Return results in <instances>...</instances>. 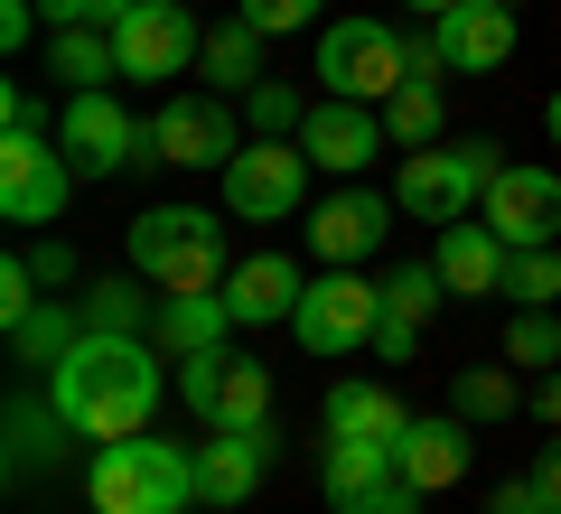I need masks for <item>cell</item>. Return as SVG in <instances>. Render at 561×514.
Here are the masks:
<instances>
[{"mask_svg":"<svg viewBox=\"0 0 561 514\" xmlns=\"http://www.w3.org/2000/svg\"><path fill=\"white\" fill-rule=\"evenodd\" d=\"M169 375L179 365H160V346L150 336H103V328H84L76 346L57 356V375H47V402L66 412V431L76 439H131V431H150V412L169 402Z\"/></svg>","mask_w":561,"mask_h":514,"instance_id":"cell-1","label":"cell"},{"mask_svg":"<svg viewBox=\"0 0 561 514\" xmlns=\"http://www.w3.org/2000/svg\"><path fill=\"white\" fill-rule=\"evenodd\" d=\"M84 505L94 514H187L197 505V449H179L160 431L103 439L84 458Z\"/></svg>","mask_w":561,"mask_h":514,"instance_id":"cell-2","label":"cell"},{"mask_svg":"<svg viewBox=\"0 0 561 514\" xmlns=\"http://www.w3.org/2000/svg\"><path fill=\"white\" fill-rule=\"evenodd\" d=\"M131 272L150 281L160 299H187V290H225L234 253H225V216L206 206H150L131 225Z\"/></svg>","mask_w":561,"mask_h":514,"instance_id":"cell-3","label":"cell"},{"mask_svg":"<svg viewBox=\"0 0 561 514\" xmlns=\"http://www.w3.org/2000/svg\"><path fill=\"white\" fill-rule=\"evenodd\" d=\"M496 169H505V159L486 150V140H431V150H402L393 206L412 225H459V216H478V197H486Z\"/></svg>","mask_w":561,"mask_h":514,"instance_id":"cell-4","label":"cell"},{"mask_svg":"<svg viewBox=\"0 0 561 514\" xmlns=\"http://www.w3.org/2000/svg\"><path fill=\"white\" fill-rule=\"evenodd\" d=\"M402 76H412V38H402L393 20H328L319 28V94L393 103Z\"/></svg>","mask_w":561,"mask_h":514,"instance_id":"cell-5","label":"cell"},{"mask_svg":"<svg viewBox=\"0 0 561 514\" xmlns=\"http://www.w3.org/2000/svg\"><path fill=\"white\" fill-rule=\"evenodd\" d=\"M309 169H319V159H309L300 140H262L253 132L216 169V179H225V216H234V225H290L309 206Z\"/></svg>","mask_w":561,"mask_h":514,"instance_id":"cell-6","label":"cell"},{"mask_svg":"<svg viewBox=\"0 0 561 514\" xmlns=\"http://www.w3.org/2000/svg\"><path fill=\"white\" fill-rule=\"evenodd\" d=\"M76 159L57 150V132H0V216L28 225V235H47V225H66V197H76Z\"/></svg>","mask_w":561,"mask_h":514,"instance_id":"cell-7","label":"cell"},{"mask_svg":"<svg viewBox=\"0 0 561 514\" xmlns=\"http://www.w3.org/2000/svg\"><path fill=\"white\" fill-rule=\"evenodd\" d=\"M57 150L76 159V179H122L150 159V122H131V103L103 84V94H66L57 113Z\"/></svg>","mask_w":561,"mask_h":514,"instance_id":"cell-8","label":"cell"},{"mask_svg":"<svg viewBox=\"0 0 561 514\" xmlns=\"http://www.w3.org/2000/svg\"><path fill=\"white\" fill-rule=\"evenodd\" d=\"M243 150V113L234 94H169L160 113H150V159L160 169H225V159Z\"/></svg>","mask_w":561,"mask_h":514,"instance_id":"cell-9","label":"cell"},{"mask_svg":"<svg viewBox=\"0 0 561 514\" xmlns=\"http://www.w3.org/2000/svg\"><path fill=\"white\" fill-rule=\"evenodd\" d=\"M113 47H122V76L131 84H169V76H197L206 28L187 20V0H131L113 20Z\"/></svg>","mask_w":561,"mask_h":514,"instance_id":"cell-10","label":"cell"},{"mask_svg":"<svg viewBox=\"0 0 561 514\" xmlns=\"http://www.w3.org/2000/svg\"><path fill=\"white\" fill-rule=\"evenodd\" d=\"M375 328H383V281H365V272L309 281L300 318H290V336L309 356H356V346H375Z\"/></svg>","mask_w":561,"mask_h":514,"instance_id":"cell-11","label":"cell"},{"mask_svg":"<svg viewBox=\"0 0 561 514\" xmlns=\"http://www.w3.org/2000/svg\"><path fill=\"white\" fill-rule=\"evenodd\" d=\"M319 487H328V514H421L431 505V495L402 487L393 449H375V439H328Z\"/></svg>","mask_w":561,"mask_h":514,"instance_id":"cell-12","label":"cell"},{"mask_svg":"<svg viewBox=\"0 0 561 514\" xmlns=\"http://www.w3.org/2000/svg\"><path fill=\"white\" fill-rule=\"evenodd\" d=\"M300 150L319 159L328 179H365L383 150H393V122H383V103H346V94H319L300 122Z\"/></svg>","mask_w":561,"mask_h":514,"instance_id":"cell-13","label":"cell"},{"mask_svg":"<svg viewBox=\"0 0 561 514\" xmlns=\"http://www.w3.org/2000/svg\"><path fill=\"white\" fill-rule=\"evenodd\" d=\"M393 216L402 206L383 197V187H365V179H346L328 206H309V253L328 262V272H356V262H375L383 253V235H393Z\"/></svg>","mask_w":561,"mask_h":514,"instance_id":"cell-14","label":"cell"},{"mask_svg":"<svg viewBox=\"0 0 561 514\" xmlns=\"http://www.w3.org/2000/svg\"><path fill=\"white\" fill-rule=\"evenodd\" d=\"M478 216L496 225L505 253H534V243H561V169H496L478 197Z\"/></svg>","mask_w":561,"mask_h":514,"instance_id":"cell-15","label":"cell"},{"mask_svg":"<svg viewBox=\"0 0 561 514\" xmlns=\"http://www.w3.org/2000/svg\"><path fill=\"white\" fill-rule=\"evenodd\" d=\"M468 458H478V421H459V412H412V431L393 439V468H402V487H412V495L459 487Z\"/></svg>","mask_w":561,"mask_h":514,"instance_id":"cell-16","label":"cell"},{"mask_svg":"<svg viewBox=\"0 0 561 514\" xmlns=\"http://www.w3.org/2000/svg\"><path fill=\"white\" fill-rule=\"evenodd\" d=\"M280 458V431L262 421V431H206L197 449V505H253L262 477H272Z\"/></svg>","mask_w":561,"mask_h":514,"instance_id":"cell-17","label":"cell"},{"mask_svg":"<svg viewBox=\"0 0 561 514\" xmlns=\"http://www.w3.org/2000/svg\"><path fill=\"white\" fill-rule=\"evenodd\" d=\"M431 47L449 76H496L515 57V0H459L449 20H431Z\"/></svg>","mask_w":561,"mask_h":514,"instance_id":"cell-18","label":"cell"},{"mask_svg":"<svg viewBox=\"0 0 561 514\" xmlns=\"http://www.w3.org/2000/svg\"><path fill=\"white\" fill-rule=\"evenodd\" d=\"M309 281L290 253H243L234 272H225V309H234V328H280V318H300Z\"/></svg>","mask_w":561,"mask_h":514,"instance_id":"cell-19","label":"cell"},{"mask_svg":"<svg viewBox=\"0 0 561 514\" xmlns=\"http://www.w3.org/2000/svg\"><path fill=\"white\" fill-rule=\"evenodd\" d=\"M431 272L449 281V299H496V290H505V243H496V225H486V216L440 225V235H431Z\"/></svg>","mask_w":561,"mask_h":514,"instance_id":"cell-20","label":"cell"},{"mask_svg":"<svg viewBox=\"0 0 561 514\" xmlns=\"http://www.w3.org/2000/svg\"><path fill=\"white\" fill-rule=\"evenodd\" d=\"M440 299H449V281L431 272V262H402V272L383 281V328H375V356H383V365H412V356H421V328L440 318Z\"/></svg>","mask_w":561,"mask_h":514,"instance_id":"cell-21","label":"cell"},{"mask_svg":"<svg viewBox=\"0 0 561 514\" xmlns=\"http://www.w3.org/2000/svg\"><path fill=\"white\" fill-rule=\"evenodd\" d=\"M402 431H412V412H402V393H383V384L346 375L337 393H328V439H375V449H393Z\"/></svg>","mask_w":561,"mask_h":514,"instance_id":"cell-22","label":"cell"},{"mask_svg":"<svg viewBox=\"0 0 561 514\" xmlns=\"http://www.w3.org/2000/svg\"><path fill=\"white\" fill-rule=\"evenodd\" d=\"M84 336V299H38V309L10 328V365L20 375H57V356Z\"/></svg>","mask_w":561,"mask_h":514,"instance_id":"cell-23","label":"cell"},{"mask_svg":"<svg viewBox=\"0 0 561 514\" xmlns=\"http://www.w3.org/2000/svg\"><path fill=\"white\" fill-rule=\"evenodd\" d=\"M47 76H57L66 94H103V84L122 76L113 28H47Z\"/></svg>","mask_w":561,"mask_h":514,"instance_id":"cell-24","label":"cell"},{"mask_svg":"<svg viewBox=\"0 0 561 514\" xmlns=\"http://www.w3.org/2000/svg\"><path fill=\"white\" fill-rule=\"evenodd\" d=\"M262 28L253 20H216L206 28V47H197V66H206V94H253L262 84Z\"/></svg>","mask_w":561,"mask_h":514,"instance_id":"cell-25","label":"cell"},{"mask_svg":"<svg viewBox=\"0 0 561 514\" xmlns=\"http://www.w3.org/2000/svg\"><path fill=\"white\" fill-rule=\"evenodd\" d=\"M225 336H234V309H225V290L160 299V346H169V356H206V346H225Z\"/></svg>","mask_w":561,"mask_h":514,"instance_id":"cell-26","label":"cell"},{"mask_svg":"<svg viewBox=\"0 0 561 514\" xmlns=\"http://www.w3.org/2000/svg\"><path fill=\"white\" fill-rule=\"evenodd\" d=\"M262 421H272V365L225 356V384H216V412H206V431H262Z\"/></svg>","mask_w":561,"mask_h":514,"instance_id":"cell-27","label":"cell"},{"mask_svg":"<svg viewBox=\"0 0 561 514\" xmlns=\"http://www.w3.org/2000/svg\"><path fill=\"white\" fill-rule=\"evenodd\" d=\"M84 328H103V336H160V299H140L131 272L94 281V290H84Z\"/></svg>","mask_w":561,"mask_h":514,"instance_id":"cell-28","label":"cell"},{"mask_svg":"<svg viewBox=\"0 0 561 514\" xmlns=\"http://www.w3.org/2000/svg\"><path fill=\"white\" fill-rule=\"evenodd\" d=\"M524 402H534V393H524L505 365H468V375L449 384V412H459V421H515Z\"/></svg>","mask_w":561,"mask_h":514,"instance_id":"cell-29","label":"cell"},{"mask_svg":"<svg viewBox=\"0 0 561 514\" xmlns=\"http://www.w3.org/2000/svg\"><path fill=\"white\" fill-rule=\"evenodd\" d=\"M505 365H515V375H552L561 365V318L552 309H515L505 318Z\"/></svg>","mask_w":561,"mask_h":514,"instance_id":"cell-30","label":"cell"},{"mask_svg":"<svg viewBox=\"0 0 561 514\" xmlns=\"http://www.w3.org/2000/svg\"><path fill=\"white\" fill-rule=\"evenodd\" d=\"M243 122H253L262 140H300V122H309V94L290 76H262L253 94H243Z\"/></svg>","mask_w":561,"mask_h":514,"instance_id":"cell-31","label":"cell"},{"mask_svg":"<svg viewBox=\"0 0 561 514\" xmlns=\"http://www.w3.org/2000/svg\"><path fill=\"white\" fill-rule=\"evenodd\" d=\"M515 309H552L561 299V243H534V253H505V290Z\"/></svg>","mask_w":561,"mask_h":514,"instance_id":"cell-32","label":"cell"},{"mask_svg":"<svg viewBox=\"0 0 561 514\" xmlns=\"http://www.w3.org/2000/svg\"><path fill=\"white\" fill-rule=\"evenodd\" d=\"M20 253H28V272H38V290H47V299L76 290V243H66V235H28Z\"/></svg>","mask_w":561,"mask_h":514,"instance_id":"cell-33","label":"cell"},{"mask_svg":"<svg viewBox=\"0 0 561 514\" xmlns=\"http://www.w3.org/2000/svg\"><path fill=\"white\" fill-rule=\"evenodd\" d=\"M328 0H234V20H253L262 38H290V28H319Z\"/></svg>","mask_w":561,"mask_h":514,"instance_id":"cell-34","label":"cell"},{"mask_svg":"<svg viewBox=\"0 0 561 514\" xmlns=\"http://www.w3.org/2000/svg\"><path fill=\"white\" fill-rule=\"evenodd\" d=\"M225 356H234V346H206V356H179V402L187 412H216V384H225Z\"/></svg>","mask_w":561,"mask_h":514,"instance_id":"cell-35","label":"cell"},{"mask_svg":"<svg viewBox=\"0 0 561 514\" xmlns=\"http://www.w3.org/2000/svg\"><path fill=\"white\" fill-rule=\"evenodd\" d=\"M38 299L47 290H38V272H28V253H10V262H0V328H20Z\"/></svg>","mask_w":561,"mask_h":514,"instance_id":"cell-36","label":"cell"},{"mask_svg":"<svg viewBox=\"0 0 561 514\" xmlns=\"http://www.w3.org/2000/svg\"><path fill=\"white\" fill-rule=\"evenodd\" d=\"M38 10H47V28H113L131 0H38Z\"/></svg>","mask_w":561,"mask_h":514,"instance_id":"cell-37","label":"cell"},{"mask_svg":"<svg viewBox=\"0 0 561 514\" xmlns=\"http://www.w3.org/2000/svg\"><path fill=\"white\" fill-rule=\"evenodd\" d=\"M38 20H47L38 0H0V57H20V47L38 38Z\"/></svg>","mask_w":561,"mask_h":514,"instance_id":"cell-38","label":"cell"},{"mask_svg":"<svg viewBox=\"0 0 561 514\" xmlns=\"http://www.w3.org/2000/svg\"><path fill=\"white\" fill-rule=\"evenodd\" d=\"M0 122H10V132H47V103H38V84H10V94H0Z\"/></svg>","mask_w":561,"mask_h":514,"instance_id":"cell-39","label":"cell"},{"mask_svg":"<svg viewBox=\"0 0 561 514\" xmlns=\"http://www.w3.org/2000/svg\"><path fill=\"white\" fill-rule=\"evenodd\" d=\"M486 514H552V505H542V487H534V477H505V487L486 495Z\"/></svg>","mask_w":561,"mask_h":514,"instance_id":"cell-40","label":"cell"},{"mask_svg":"<svg viewBox=\"0 0 561 514\" xmlns=\"http://www.w3.org/2000/svg\"><path fill=\"white\" fill-rule=\"evenodd\" d=\"M524 477H534V487H542V505L561 514V431H552V449H534V468H524Z\"/></svg>","mask_w":561,"mask_h":514,"instance_id":"cell-41","label":"cell"},{"mask_svg":"<svg viewBox=\"0 0 561 514\" xmlns=\"http://www.w3.org/2000/svg\"><path fill=\"white\" fill-rule=\"evenodd\" d=\"M534 412H542V421L561 431V375H542V384H534Z\"/></svg>","mask_w":561,"mask_h":514,"instance_id":"cell-42","label":"cell"},{"mask_svg":"<svg viewBox=\"0 0 561 514\" xmlns=\"http://www.w3.org/2000/svg\"><path fill=\"white\" fill-rule=\"evenodd\" d=\"M412 10H421V20H449V10H459V0H412Z\"/></svg>","mask_w":561,"mask_h":514,"instance_id":"cell-43","label":"cell"},{"mask_svg":"<svg viewBox=\"0 0 561 514\" xmlns=\"http://www.w3.org/2000/svg\"><path fill=\"white\" fill-rule=\"evenodd\" d=\"M542 122H552V150H561V94H552V113H542Z\"/></svg>","mask_w":561,"mask_h":514,"instance_id":"cell-44","label":"cell"}]
</instances>
